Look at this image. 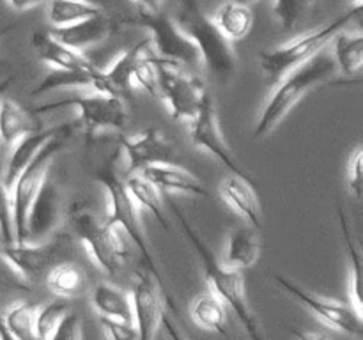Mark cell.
I'll use <instances>...</instances> for the list:
<instances>
[{"instance_id":"obj_31","label":"cell","mask_w":363,"mask_h":340,"mask_svg":"<svg viewBox=\"0 0 363 340\" xmlns=\"http://www.w3.org/2000/svg\"><path fill=\"white\" fill-rule=\"evenodd\" d=\"M333 50H335V66L344 74H354L363 66V34H350V32H337L333 35Z\"/></svg>"},{"instance_id":"obj_47","label":"cell","mask_w":363,"mask_h":340,"mask_svg":"<svg viewBox=\"0 0 363 340\" xmlns=\"http://www.w3.org/2000/svg\"><path fill=\"white\" fill-rule=\"evenodd\" d=\"M13 80H14V76H9V78H4V80L0 81V99H2L4 96H6L7 89H9V85L13 84Z\"/></svg>"},{"instance_id":"obj_4","label":"cell","mask_w":363,"mask_h":340,"mask_svg":"<svg viewBox=\"0 0 363 340\" xmlns=\"http://www.w3.org/2000/svg\"><path fill=\"white\" fill-rule=\"evenodd\" d=\"M181 30L194 41L201 53V60L215 76L229 78L236 67V53L233 42L218 30L213 18L202 13L197 0H181L179 20Z\"/></svg>"},{"instance_id":"obj_49","label":"cell","mask_w":363,"mask_h":340,"mask_svg":"<svg viewBox=\"0 0 363 340\" xmlns=\"http://www.w3.org/2000/svg\"><path fill=\"white\" fill-rule=\"evenodd\" d=\"M238 2H241V4H247V6H250L252 2H255V0H238Z\"/></svg>"},{"instance_id":"obj_38","label":"cell","mask_w":363,"mask_h":340,"mask_svg":"<svg viewBox=\"0 0 363 340\" xmlns=\"http://www.w3.org/2000/svg\"><path fill=\"white\" fill-rule=\"evenodd\" d=\"M99 324H101L108 340H138V333L133 322L99 317Z\"/></svg>"},{"instance_id":"obj_51","label":"cell","mask_w":363,"mask_h":340,"mask_svg":"<svg viewBox=\"0 0 363 340\" xmlns=\"http://www.w3.org/2000/svg\"><path fill=\"white\" fill-rule=\"evenodd\" d=\"M85 2H91V4H96V6H98L99 0H85Z\"/></svg>"},{"instance_id":"obj_3","label":"cell","mask_w":363,"mask_h":340,"mask_svg":"<svg viewBox=\"0 0 363 340\" xmlns=\"http://www.w3.org/2000/svg\"><path fill=\"white\" fill-rule=\"evenodd\" d=\"M117 156H119V151L113 152L94 174V179L101 184L106 193V200H108V211H106L105 222L112 229H116L117 232H124L130 237V241H133V244L140 251L142 259H144V266L163 285L162 273H160L158 266H156L151 246H149V241L144 234L138 205L135 204L133 198L128 193L124 179L121 177L119 170L116 166Z\"/></svg>"},{"instance_id":"obj_50","label":"cell","mask_w":363,"mask_h":340,"mask_svg":"<svg viewBox=\"0 0 363 340\" xmlns=\"http://www.w3.org/2000/svg\"><path fill=\"white\" fill-rule=\"evenodd\" d=\"M354 6H358V7H363V0H354Z\"/></svg>"},{"instance_id":"obj_5","label":"cell","mask_w":363,"mask_h":340,"mask_svg":"<svg viewBox=\"0 0 363 340\" xmlns=\"http://www.w3.org/2000/svg\"><path fill=\"white\" fill-rule=\"evenodd\" d=\"M362 9L363 7L354 6L353 9L344 13L342 16L335 18V20L330 21L325 27L318 28V30L300 35V38L293 39L287 45L279 46L275 50L259 53V66H261V71L266 76V80L279 81L289 71L296 69L298 66L307 62L311 57L321 52L328 45V41H332L337 32L344 30V27L351 23L362 13Z\"/></svg>"},{"instance_id":"obj_11","label":"cell","mask_w":363,"mask_h":340,"mask_svg":"<svg viewBox=\"0 0 363 340\" xmlns=\"http://www.w3.org/2000/svg\"><path fill=\"white\" fill-rule=\"evenodd\" d=\"M158 81L160 99L167 103L172 119L179 123H190L209 94L201 78L179 67L158 66Z\"/></svg>"},{"instance_id":"obj_33","label":"cell","mask_w":363,"mask_h":340,"mask_svg":"<svg viewBox=\"0 0 363 340\" xmlns=\"http://www.w3.org/2000/svg\"><path fill=\"white\" fill-rule=\"evenodd\" d=\"M35 314H38V305L30 301H18L7 308L2 319L6 328L16 340H39L35 329Z\"/></svg>"},{"instance_id":"obj_15","label":"cell","mask_w":363,"mask_h":340,"mask_svg":"<svg viewBox=\"0 0 363 340\" xmlns=\"http://www.w3.org/2000/svg\"><path fill=\"white\" fill-rule=\"evenodd\" d=\"M119 152L126 158V172H140L155 163H176V151L169 138L156 126H149L137 135H128L121 140Z\"/></svg>"},{"instance_id":"obj_41","label":"cell","mask_w":363,"mask_h":340,"mask_svg":"<svg viewBox=\"0 0 363 340\" xmlns=\"http://www.w3.org/2000/svg\"><path fill=\"white\" fill-rule=\"evenodd\" d=\"M11 289H30L23 280L18 278L16 273L11 269V266L0 257V293H6Z\"/></svg>"},{"instance_id":"obj_35","label":"cell","mask_w":363,"mask_h":340,"mask_svg":"<svg viewBox=\"0 0 363 340\" xmlns=\"http://www.w3.org/2000/svg\"><path fill=\"white\" fill-rule=\"evenodd\" d=\"M67 314H69V305H67V300H62V298L50 301L45 307H38L35 329H38L39 340H48Z\"/></svg>"},{"instance_id":"obj_12","label":"cell","mask_w":363,"mask_h":340,"mask_svg":"<svg viewBox=\"0 0 363 340\" xmlns=\"http://www.w3.org/2000/svg\"><path fill=\"white\" fill-rule=\"evenodd\" d=\"M273 280L286 290L289 296L300 301L307 310H311L315 317L321 319L323 322L330 326V328L337 329L340 333L360 339L363 333V321L362 315L351 307L350 303H342V301L330 300V298L318 296V294L305 290L303 287L298 285L293 280L286 278L282 275H273Z\"/></svg>"},{"instance_id":"obj_24","label":"cell","mask_w":363,"mask_h":340,"mask_svg":"<svg viewBox=\"0 0 363 340\" xmlns=\"http://www.w3.org/2000/svg\"><path fill=\"white\" fill-rule=\"evenodd\" d=\"M64 87H82V89H92L94 92H101L103 87V76L101 69L94 67V69H77V71H66V69H52L32 91V96H43L48 92L57 91V89Z\"/></svg>"},{"instance_id":"obj_46","label":"cell","mask_w":363,"mask_h":340,"mask_svg":"<svg viewBox=\"0 0 363 340\" xmlns=\"http://www.w3.org/2000/svg\"><path fill=\"white\" fill-rule=\"evenodd\" d=\"M0 340H16L13 335H11L9 329L6 328V324H4L2 315H0Z\"/></svg>"},{"instance_id":"obj_29","label":"cell","mask_w":363,"mask_h":340,"mask_svg":"<svg viewBox=\"0 0 363 340\" xmlns=\"http://www.w3.org/2000/svg\"><path fill=\"white\" fill-rule=\"evenodd\" d=\"M34 131L30 115L14 99H0V142L13 145L27 133Z\"/></svg>"},{"instance_id":"obj_30","label":"cell","mask_w":363,"mask_h":340,"mask_svg":"<svg viewBox=\"0 0 363 340\" xmlns=\"http://www.w3.org/2000/svg\"><path fill=\"white\" fill-rule=\"evenodd\" d=\"M227 307L213 293L201 294L191 305V319L195 324L206 332H215L220 335H227Z\"/></svg>"},{"instance_id":"obj_26","label":"cell","mask_w":363,"mask_h":340,"mask_svg":"<svg viewBox=\"0 0 363 340\" xmlns=\"http://www.w3.org/2000/svg\"><path fill=\"white\" fill-rule=\"evenodd\" d=\"M92 307L99 317L133 322L130 294L112 283H99L92 290Z\"/></svg>"},{"instance_id":"obj_19","label":"cell","mask_w":363,"mask_h":340,"mask_svg":"<svg viewBox=\"0 0 363 340\" xmlns=\"http://www.w3.org/2000/svg\"><path fill=\"white\" fill-rule=\"evenodd\" d=\"M140 174L149 183L155 184L163 195L186 193L202 198L209 197V191L206 190L204 184L194 174H190L186 169L176 165V163H155V165L144 166Z\"/></svg>"},{"instance_id":"obj_48","label":"cell","mask_w":363,"mask_h":340,"mask_svg":"<svg viewBox=\"0 0 363 340\" xmlns=\"http://www.w3.org/2000/svg\"><path fill=\"white\" fill-rule=\"evenodd\" d=\"M13 27H14V23H11V25H6V27H2V28H0V38H2V35L6 34L7 30H11V28H13ZM0 66H2V60H0Z\"/></svg>"},{"instance_id":"obj_13","label":"cell","mask_w":363,"mask_h":340,"mask_svg":"<svg viewBox=\"0 0 363 340\" xmlns=\"http://www.w3.org/2000/svg\"><path fill=\"white\" fill-rule=\"evenodd\" d=\"M163 285L152 276L147 268L135 273L130 298L133 308V324L137 328L138 340H155L160 329L163 310Z\"/></svg>"},{"instance_id":"obj_44","label":"cell","mask_w":363,"mask_h":340,"mask_svg":"<svg viewBox=\"0 0 363 340\" xmlns=\"http://www.w3.org/2000/svg\"><path fill=\"white\" fill-rule=\"evenodd\" d=\"M133 2L138 4V9L149 11V13H158V11H162L163 4L167 0H133Z\"/></svg>"},{"instance_id":"obj_1","label":"cell","mask_w":363,"mask_h":340,"mask_svg":"<svg viewBox=\"0 0 363 340\" xmlns=\"http://www.w3.org/2000/svg\"><path fill=\"white\" fill-rule=\"evenodd\" d=\"M167 202H169L170 209H172V212L176 215L181 229L186 234L191 246L195 248L199 259H201L204 276L206 280H208L209 287H211V293L215 294L225 307H229L230 310L236 314L238 321H240L241 326L245 328L248 339L264 340V333H262L261 324H259L257 317H255L250 305H248L247 289H245V278L241 269L229 268L227 264L220 262L218 257L215 255V251L208 246V243L199 236L197 230H195L194 227H191V223L188 222V218L183 215V211H181L179 205L176 204V200L169 197Z\"/></svg>"},{"instance_id":"obj_23","label":"cell","mask_w":363,"mask_h":340,"mask_svg":"<svg viewBox=\"0 0 363 340\" xmlns=\"http://www.w3.org/2000/svg\"><path fill=\"white\" fill-rule=\"evenodd\" d=\"M261 248V241H259V236L254 227L233 229L229 232V237H227V250L223 264L236 269L250 268V266L257 262Z\"/></svg>"},{"instance_id":"obj_6","label":"cell","mask_w":363,"mask_h":340,"mask_svg":"<svg viewBox=\"0 0 363 340\" xmlns=\"http://www.w3.org/2000/svg\"><path fill=\"white\" fill-rule=\"evenodd\" d=\"M124 23L140 25L151 32V42L156 55L165 60L169 66L179 67H199L202 64L201 53L190 38L181 30L177 21L163 11L149 13L138 9L133 16L126 18Z\"/></svg>"},{"instance_id":"obj_32","label":"cell","mask_w":363,"mask_h":340,"mask_svg":"<svg viewBox=\"0 0 363 340\" xmlns=\"http://www.w3.org/2000/svg\"><path fill=\"white\" fill-rule=\"evenodd\" d=\"M340 218V227H342V236H344V244H346L347 257H350V305L358 312L363 314V301H362V254L358 244L354 243L353 236H351L350 222L346 218V212L340 209L339 212Z\"/></svg>"},{"instance_id":"obj_36","label":"cell","mask_w":363,"mask_h":340,"mask_svg":"<svg viewBox=\"0 0 363 340\" xmlns=\"http://www.w3.org/2000/svg\"><path fill=\"white\" fill-rule=\"evenodd\" d=\"M312 0H273V14L286 30L296 27L307 14Z\"/></svg>"},{"instance_id":"obj_10","label":"cell","mask_w":363,"mask_h":340,"mask_svg":"<svg viewBox=\"0 0 363 340\" xmlns=\"http://www.w3.org/2000/svg\"><path fill=\"white\" fill-rule=\"evenodd\" d=\"M62 131V130H60ZM59 131V133H60ZM59 133L50 138L38 152L34 159L27 165V169L18 176L11 188V212H13V232L14 243H25V223H27L28 208L32 200L38 195L43 181L50 174V165L57 152L62 149V140L59 138Z\"/></svg>"},{"instance_id":"obj_40","label":"cell","mask_w":363,"mask_h":340,"mask_svg":"<svg viewBox=\"0 0 363 340\" xmlns=\"http://www.w3.org/2000/svg\"><path fill=\"white\" fill-rule=\"evenodd\" d=\"M48 340H82V321L78 319V315L69 312Z\"/></svg>"},{"instance_id":"obj_42","label":"cell","mask_w":363,"mask_h":340,"mask_svg":"<svg viewBox=\"0 0 363 340\" xmlns=\"http://www.w3.org/2000/svg\"><path fill=\"white\" fill-rule=\"evenodd\" d=\"M160 328L165 329V333L169 335V340H186L184 335L181 333V329L174 324V321H170L169 315H162V322H160Z\"/></svg>"},{"instance_id":"obj_9","label":"cell","mask_w":363,"mask_h":340,"mask_svg":"<svg viewBox=\"0 0 363 340\" xmlns=\"http://www.w3.org/2000/svg\"><path fill=\"white\" fill-rule=\"evenodd\" d=\"M74 106L78 113V124L84 128L85 137L91 140L92 137L105 130H123L128 123V110L123 99L117 96L101 94L94 92L87 96H77V98L60 99L55 103H46L34 108V113L52 112V110L62 108V106Z\"/></svg>"},{"instance_id":"obj_16","label":"cell","mask_w":363,"mask_h":340,"mask_svg":"<svg viewBox=\"0 0 363 340\" xmlns=\"http://www.w3.org/2000/svg\"><path fill=\"white\" fill-rule=\"evenodd\" d=\"M60 225V193L53 177L46 176L38 195L28 208L25 223V241L39 243L53 236Z\"/></svg>"},{"instance_id":"obj_17","label":"cell","mask_w":363,"mask_h":340,"mask_svg":"<svg viewBox=\"0 0 363 340\" xmlns=\"http://www.w3.org/2000/svg\"><path fill=\"white\" fill-rule=\"evenodd\" d=\"M113 28H116V25H113L112 18H108L101 11V13L84 18L77 23L66 25V27H53L50 34L62 45L69 46L77 52H84L89 46L99 45L105 39H108Z\"/></svg>"},{"instance_id":"obj_22","label":"cell","mask_w":363,"mask_h":340,"mask_svg":"<svg viewBox=\"0 0 363 340\" xmlns=\"http://www.w3.org/2000/svg\"><path fill=\"white\" fill-rule=\"evenodd\" d=\"M60 131V128H45V130H34L21 137L13 144V151H11L9 158H7L6 166L2 170V179L7 190L11 191L14 181L18 179L21 172L27 169L28 163L34 159L35 152L46 144L52 137H55Z\"/></svg>"},{"instance_id":"obj_45","label":"cell","mask_w":363,"mask_h":340,"mask_svg":"<svg viewBox=\"0 0 363 340\" xmlns=\"http://www.w3.org/2000/svg\"><path fill=\"white\" fill-rule=\"evenodd\" d=\"M296 340H332L328 335L319 332H294Z\"/></svg>"},{"instance_id":"obj_27","label":"cell","mask_w":363,"mask_h":340,"mask_svg":"<svg viewBox=\"0 0 363 340\" xmlns=\"http://www.w3.org/2000/svg\"><path fill=\"white\" fill-rule=\"evenodd\" d=\"M46 285L57 298L73 300L87 290L89 280L80 266L64 261L50 269L46 275Z\"/></svg>"},{"instance_id":"obj_20","label":"cell","mask_w":363,"mask_h":340,"mask_svg":"<svg viewBox=\"0 0 363 340\" xmlns=\"http://www.w3.org/2000/svg\"><path fill=\"white\" fill-rule=\"evenodd\" d=\"M30 45L32 48H34V52L38 53L39 59H41L43 62L48 64L52 69L77 71L94 69L96 67L84 53L62 45V42L57 41L50 32H34L30 38Z\"/></svg>"},{"instance_id":"obj_7","label":"cell","mask_w":363,"mask_h":340,"mask_svg":"<svg viewBox=\"0 0 363 340\" xmlns=\"http://www.w3.org/2000/svg\"><path fill=\"white\" fill-rule=\"evenodd\" d=\"M74 234L91 255L92 262L106 275L113 276L124 268L128 259L126 244L121 241L119 232L108 225L96 212L74 211L71 215Z\"/></svg>"},{"instance_id":"obj_43","label":"cell","mask_w":363,"mask_h":340,"mask_svg":"<svg viewBox=\"0 0 363 340\" xmlns=\"http://www.w3.org/2000/svg\"><path fill=\"white\" fill-rule=\"evenodd\" d=\"M6 2L11 9L18 11V13H25V11L34 9V7L43 6V4H48V0H6Z\"/></svg>"},{"instance_id":"obj_34","label":"cell","mask_w":363,"mask_h":340,"mask_svg":"<svg viewBox=\"0 0 363 340\" xmlns=\"http://www.w3.org/2000/svg\"><path fill=\"white\" fill-rule=\"evenodd\" d=\"M48 20L53 27H66L101 13V7L85 0H48Z\"/></svg>"},{"instance_id":"obj_8","label":"cell","mask_w":363,"mask_h":340,"mask_svg":"<svg viewBox=\"0 0 363 340\" xmlns=\"http://www.w3.org/2000/svg\"><path fill=\"white\" fill-rule=\"evenodd\" d=\"M71 243L69 237L57 234L39 243H11L2 244L0 257L11 266L18 278L25 283H38L39 280L46 278L53 266L66 261L69 254Z\"/></svg>"},{"instance_id":"obj_28","label":"cell","mask_w":363,"mask_h":340,"mask_svg":"<svg viewBox=\"0 0 363 340\" xmlns=\"http://www.w3.org/2000/svg\"><path fill=\"white\" fill-rule=\"evenodd\" d=\"M126 184V190L130 193V197L133 198L135 204L142 209H147L149 212H152L156 220H158L160 225L165 230H169V220L165 216V209H163V198L162 191L155 186L152 183H149L140 172H131L128 174V177L124 179Z\"/></svg>"},{"instance_id":"obj_37","label":"cell","mask_w":363,"mask_h":340,"mask_svg":"<svg viewBox=\"0 0 363 340\" xmlns=\"http://www.w3.org/2000/svg\"><path fill=\"white\" fill-rule=\"evenodd\" d=\"M0 239L2 244L14 243L13 232V212H11V195L2 179V170H0Z\"/></svg>"},{"instance_id":"obj_21","label":"cell","mask_w":363,"mask_h":340,"mask_svg":"<svg viewBox=\"0 0 363 340\" xmlns=\"http://www.w3.org/2000/svg\"><path fill=\"white\" fill-rule=\"evenodd\" d=\"M220 195L223 202L245 220L250 227L257 229L262 223V211L259 204L257 193H255L252 181L248 177L230 176L223 179L220 184Z\"/></svg>"},{"instance_id":"obj_14","label":"cell","mask_w":363,"mask_h":340,"mask_svg":"<svg viewBox=\"0 0 363 340\" xmlns=\"http://www.w3.org/2000/svg\"><path fill=\"white\" fill-rule=\"evenodd\" d=\"M186 124L188 135H190V140L195 147L202 149V151L215 156V158L218 159V162H222L234 176L248 177L247 174L241 170V166L238 165L236 156L233 154L230 147L227 145L225 138H223L222 128H220L218 117H216L215 103H213L211 94H208V98L204 99L197 115ZM248 179H250V177H248Z\"/></svg>"},{"instance_id":"obj_2","label":"cell","mask_w":363,"mask_h":340,"mask_svg":"<svg viewBox=\"0 0 363 340\" xmlns=\"http://www.w3.org/2000/svg\"><path fill=\"white\" fill-rule=\"evenodd\" d=\"M335 69V60L323 48L321 52L311 57L307 62H303L296 69L289 71L286 76L280 78L277 81V87L273 89L272 96L259 113V119L254 128V138H261L272 133L289 115L291 110L303 99V96L318 85L328 81V78L333 76Z\"/></svg>"},{"instance_id":"obj_39","label":"cell","mask_w":363,"mask_h":340,"mask_svg":"<svg viewBox=\"0 0 363 340\" xmlns=\"http://www.w3.org/2000/svg\"><path fill=\"white\" fill-rule=\"evenodd\" d=\"M347 188L357 200L362 198L363 190V149H357L347 163Z\"/></svg>"},{"instance_id":"obj_18","label":"cell","mask_w":363,"mask_h":340,"mask_svg":"<svg viewBox=\"0 0 363 340\" xmlns=\"http://www.w3.org/2000/svg\"><path fill=\"white\" fill-rule=\"evenodd\" d=\"M151 45V38L142 39L140 42L128 48L126 52L119 53L112 64L106 69H101L103 76V87L101 94L117 96V98H126L131 94L135 84H133V73L137 62L140 57L144 55L145 50Z\"/></svg>"},{"instance_id":"obj_25","label":"cell","mask_w":363,"mask_h":340,"mask_svg":"<svg viewBox=\"0 0 363 340\" xmlns=\"http://www.w3.org/2000/svg\"><path fill=\"white\" fill-rule=\"evenodd\" d=\"M213 21L218 30L233 42L250 34L252 25H254V13L247 4L227 0L216 9Z\"/></svg>"}]
</instances>
